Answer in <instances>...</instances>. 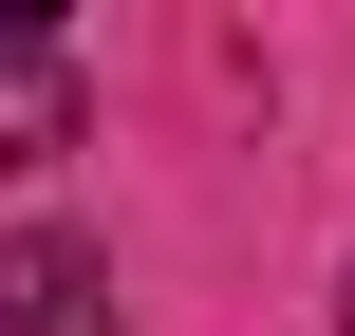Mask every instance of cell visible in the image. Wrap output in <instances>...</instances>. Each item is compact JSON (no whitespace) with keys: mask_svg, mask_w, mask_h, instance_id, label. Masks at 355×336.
<instances>
[{"mask_svg":"<svg viewBox=\"0 0 355 336\" xmlns=\"http://www.w3.org/2000/svg\"><path fill=\"white\" fill-rule=\"evenodd\" d=\"M75 131V37L56 19H0V168H37Z\"/></svg>","mask_w":355,"mask_h":336,"instance_id":"6da1fadb","label":"cell"},{"mask_svg":"<svg viewBox=\"0 0 355 336\" xmlns=\"http://www.w3.org/2000/svg\"><path fill=\"white\" fill-rule=\"evenodd\" d=\"M0 336H112L94 243H0Z\"/></svg>","mask_w":355,"mask_h":336,"instance_id":"7a4b0ae2","label":"cell"},{"mask_svg":"<svg viewBox=\"0 0 355 336\" xmlns=\"http://www.w3.org/2000/svg\"><path fill=\"white\" fill-rule=\"evenodd\" d=\"M337 336H355V299H337Z\"/></svg>","mask_w":355,"mask_h":336,"instance_id":"3957f363","label":"cell"}]
</instances>
